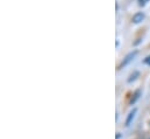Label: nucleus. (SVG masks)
Segmentation results:
<instances>
[{
  "mask_svg": "<svg viewBox=\"0 0 150 139\" xmlns=\"http://www.w3.org/2000/svg\"><path fill=\"white\" fill-rule=\"evenodd\" d=\"M149 139H150V138H149Z\"/></svg>",
  "mask_w": 150,
  "mask_h": 139,
  "instance_id": "obj_8",
  "label": "nucleus"
},
{
  "mask_svg": "<svg viewBox=\"0 0 150 139\" xmlns=\"http://www.w3.org/2000/svg\"><path fill=\"white\" fill-rule=\"evenodd\" d=\"M143 63H144V64H147V66H150V55H148V56L143 60Z\"/></svg>",
  "mask_w": 150,
  "mask_h": 139,
  "instance_id": "obj_6",
  "label": "nucleus"
},
{
  "mask_svg": "<svg viewBox=\"0 0 150 139\" xmlns=\"http://www.w3.org/2000/svg\"><path fill=\"white\" fill-rule=\"evenodd\" d=\"M140 95H141V90H137L135 94H134V97L132 98V101H130V104L133 105L137 100H139V97H140Z\"/></svg>",
  "mask_w": 150,
  "mask_h": 139,
  "instance_id": "obj_5",
  "label": "nucleus"
},
{
  "mask_svg": "<svg viewBox=\"0 0 150 139\" xmlns=\"http://www.w3.org/2000/svg\"><path fill=\"white\" fill-rule=\"evenodd\" d=\"M148 1H149V0H139V4H140V6H144Z\"/></svg>",
  "mask_w": 150,
  "mask_h": 139,
  "instance_id": "obj_7",
  "label": "nucleus"
},
{
  "mask_svg": "<svg viewBox=\"0 0 150 139\" xmlns=\"http://www.w3.org/2000/svg\"><path fill=\"white\" fill-rule=\"evenodd\" d=\"M137 55V50H134V52H130L129 54H127L126 56H125V59L122 60V62L120 63V66H119V68H123V67H126V66H128L134 59H135V56Z\"/></svg>",
  "mask_w": 150,
  "mask_h": 139,
  "instance_id": "obj_1",
  "label": "nucleus"
},
{
  "mask_svg": "<svg viewBox=\"0 0 150 139\" xmlns=\"http://www.w3.org/2000/svg\"><path fill=\"white\" fill-rule=\"evenodd\" d=\"M139 76H140V72H139V71H134L133 74H130V75H129V78H128V82L130 83V82H133V81H135V80H136V78H137Z\"/></svg>",
  "mask_w": 150,
  "mask_h": 139,
  "instance_id": "obj_4",
  "label": "nucleus"
},
{
  "mask_svg": "<svg viewBox=\"0 0 150 139\" xmlns=\"http://www.w3.org/2000/svg\"><path fill=\"white\" fill-rule=\"evenodd\" d=\"M144 18H146V14L143 12H139V13L134 14V16H133L132 20H133L134 24H140V22H142L144 20Z\"/></svg>",
  "mask_w": 150,
  "mask_h": 139,
  "instance_id": "obj_2",
  "label": "nucleus"
},
{
  "mask_svg": "<svg viewBox=\"0 0 150 139\" xmlns=\"http://www.w3.org/2000/svg\"><path fill=\"white\" fill-rule=\"evenodd\" d=\"M136 112H137V109H136V107H135V109H133V110L129 112V115H128V117H127V119H126V126H129V125L132 124L133 119L135 118Z\"/></svg>",
  "mask_w": 150,
  "mask_h": 139,
  "instance_id": "obj_3",
  "label": "nucleus"
}]
</instances>
